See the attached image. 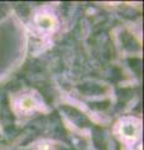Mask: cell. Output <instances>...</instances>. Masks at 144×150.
Segmentation results:
<instances>
[{"mask_svg":"<svg viewBox=\"0 0 144 150\" xmlns=\"http://www.w3.org/2000/svg\"><path fill=\"white\" fill-rule=\"evenodd\" d=\"M40 26H43V28H52V18H50V16H41V19H40Z\"/></svg>","mask_w":144,"mask_h":150,"instance_id":"6da1fadb","label":"cell"},{"mask_svg":"<svg viewBox=\"0 0 144 150\" xmlns=\"http://www.w3.org/2000/svg\"><path fill=\"white\" fill-rule=\"evenodd\" d=\"M23 108L31 109V108H33V101H31V100H24V101H23Z\"/></svg>","mask_w":144,"mask_h":150,"instance_id":"7a4b0ae2","label":"cell"}]
</instances>
